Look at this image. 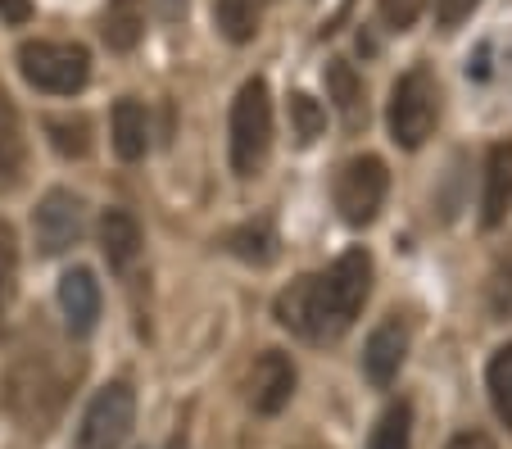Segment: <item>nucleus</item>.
I'll use <instances>...</instances> for the list:
<instances>
[{"mask_svg": "<svg viewBox=\"0 0 512 449\" xmlns=\"http://www.w3.org/2000/svg\"><path fill=\"white\" fill-rule=\"evenodd\" d=\"M372 291V254L358 245V250H345L327 273H313L290 282L286 291L277 295L272 313L286 332H295L300 341L327 345L340 341V336L354 327L358 309Z\"/></svg>", "mask_w": 512, "mask_h": 449, "instance_id": "nucleus-1", "label": "nucleus"}, {"mask_svg": "<svg viewBox=\"0 0 512 449\" xmlns=\"http://www.w3.org/2000/svg\"><path fill=\"white\" fill-rule=\"evenodd\" d=\"M19 73L28 87L50 96H78L91 78V55L78 41H23Z\"/></svg>", "mask_w": 512, "mask_h": 449, "instance_id": "nucleus-2", "label": "nucleus"}, {"mask_svg": "<svg viewBox=\"0 0 512 449\" xmlns=\"http://www.w3.org/2000/svg\"><path fill=\"white\" fill-rule=\"evenodd\" d=\"M272 150V96L268 82L250 78L232 100V168L254 177Z\"/></svg>", "mask_w": 512, "mask_h": 449, "instance_id": "nucleus-3", "label": "nucleus"}, {"mask_svg": "<svg viewBox=\"0 0 512 449\" xmlns=\"http://www.w3.org/2000/svg\"><path fill=\"white\" fill-rule=\"evenodd\" d=\"M435 118H440V87H435V73L417 64L390 91V137L395 146L417 150L435 132Z\"/></svg>", "mask_w": 512, "mask_h": 449, "instance_id": "nucleus-4", "label": "nucleus"}, {"mask_svg": "<svg viewBox=\"0 0 512 449\" xmlns=\"http://www.w3.org/2000/svg\"><path fill=\"white\" fill-rule=\"evenodd\" d=\"M390 191V173L377 155H354L336 173V209L349 227H368L381 214Z\"/></svg>", "mask_w": 512, "mask_h": 449, "instance_id": "nucleus-5", "label": "nucleus"}, {"mask_svg": "<svg viewBox=\"0 0 512 449\" xmlns=\"http://www.w3.org/2000/svg\"><path fill=\"white\" fill-rule=\"evenodd\" d=\"M132 422H136L132 386H127V381H109V386L96 391V400L87 404V413H82L78 445L73 449H118L132 436Z\"/></svg>", "mask_w": 512, "mask_h": 449, "instance_id": "nucleus-6", "label": "nucleus"}, {"mask_svg": "<svg viewBox=\"0 0 512 449\" xmlns=\"http://www.w3.org/2000/svg\"><path fill=\"white\" fill-rule=\"evenodd\" d=\"M82 227H87V209L73 191H46L32 214V236H37L41 254H64L82 241Z\"/></svg>", "mask_w": 512, "mask_h": 449, "instance_id": "nucleus-7", "label": "nucleus"}, {"mask_svg": "<svg viewBox=\"0 0 512 449\" xmlns=\"http://www.w3.org/2000/svg\"><path fill=\"white\" fill-rule=\"evenodd\" d=\"M290 395H295V363L277 350L259 354V363L250 372V404L263 418H272V413H281L290 404Z\"/></svg>", "mask_w": 512, "mask_h": 449, "instance_id": "nucleus-8", "label": "nucleus"}, {"mask_svg": "<svg viewBox=\"0 0 512 449\" xmlns=\"http://www.w3.org/2000/svg\"><path fill=\"white\" fill-rule=\"evenodd\" d=\"M59 309L73 336H87L100 318V282L91 277V268H68L59 277Z\"/></svg>", "mask_w": 512, "mask_h": 449, "instance_id": "nucleus-9", "label": "nucleus"}, {"mask_svg": "<svg viewBox=\"0 0 512 449\" xmlns=\"http://www.w3.org/2000/svg\"><path fill=\"white\" fill-rule=\"evenodd\" d=\"M404 354H408V332H404V323L390 318V323H381L368 336V350H363V372H368L372 386L386 391L390 381L399 377V368H404Z\"/></svg>", "mask_w": 512, "mask_h": 449, "instance_id": "nucleus-10", "label": "nucleus"}, {"mask_svg": "<svg viewBox=\"0 0 512 449\" xmlns=\"http://www.w3.org/2000/svg\"><path fill=\"white\" fill-rule=\"evenodd\" d=\"M512 209V141H499L485 155V191H481V223L499 227Z\"/></svg>", "mask_w": 512, "mask_h": 449, "instance_id": "nucleus-11", "label": "nucleus"}, {"mask_svg": "<svg viewBox=\"0 0 512 449\" xmlns=\"http://www.w3.org/2000/svg\"><path fill=\"white\" fill-rule=\"evenodd\" d=\"M100 250H105V264L114 273L132 268V259L141 254V227H136V218L127 209H105V218H100Z\"/></svg>", "mask_w": 512, "mask_h": 449, "instance_id": "nucleus-12", "label": "nucleus"}, {"mask_svg": "<svg viewBox=\"0 0 512 449\" xmlns=\"http://www.w3.org/2000/svg\"><path fill=\"white\" fill-rule=\"evenodd\" d=\"M28 168V137H23V118L14 100L0 91V186H14Z\"/></svg>", "mask_w": 512, "mask_h": 449, "instance_id": "nucleus-13", "label": "nucleus"}, {"mask_svg": "<svg viewBox=\"0 0 512 449\" xmlns=\"http://www.w3.org/2000/svg\"><path fill=\"white\" fill-rule=\"evenodd\" d=\"M327 96H331V105L340 109V123H345L349 132H358V127L368 123L363 82H358V73L349 69L345 59H331V64H327Z\"/></svg>", "mask_w": 512, "mask_h": 449, "instance_id": "nucleus-14", "label": "nucleus"}, {"mask_svg": "<svg viewBox=\"0 0 512 449\" xmlns=\"http://www.w3.org/2000/svg\"><path fill=\"white\" fill-rule=\"evenodd\" d=\"M100 37H105V46L118 50V55L136 50V41L145 37V5L141 0H109L105 19H100Z\"/></svg>", "mask_w": 512, "mask_h": 449, "instance_id": "nucleus-15", "label": "nucleus"}, {"mask_svg": "<svg viewBox=\"0 0 512 449\" xmlns=\"http://www.w3.org/2000/svg\"><path fill=\"white\" fill-rule=\"evenodd\" d=\"M150 146V123H145V109L136 100H118L114 105V150L118 159H141Z\"/></svg>", "mask_w": 512, "mask_h": 449, "instance_id": "nucleus-16", "label": "nucleus"}, {"mask_svg": "<svg viewBox=\"0 0 512 449\" xmlns=\"http://www.w3.org/2000/svg\"><path fill=\"white\" fill-rule=\"evenodd\" d=\"M227 250L236 254V259H245V264H272L277 259V232H272L268 218H254V223L236 227V232H227Z\"/></svg>", "mask_w": 512, "mask_h": 449, "instance_id": "nucleus-17", "label": "nucleus"}, {"mask_svg": "<svg viewBox=\"0 0 512 449\" xmlns=\"http://www.w3.org/2000/svg\"><path fill=\"white\" fill-rule=\"evenodd\" d=\"M213 19H218V32L236 46L254 41L259 32V19H263V0H213Z\"/></svg>", "mask_w": 512, "mask_h": 449, "instance_id": "nucleus-18", "label": "nucleus"}, {"mask_svg": "<svg viewBox=\"0 0 512 449\" xmlns=\"http://www.w3.org/2000/svg\"><path fill=\"white\" fill-rule=\"evenodd\" d=\"M46 137L64 159H87L91 155V118L87 114H50Z\"/></svg>", "mask_w": 512, "mask_h": 449, "instance_id": "nucleus-19", "label": "nucleus"}, {"mask_svg": "<svg viewBox=\"0 0 512 449\" xmlns=\"http://www.w3.org/2000/svg\"><path fill=\"white\" fill-rule=\"evenodd\" d=\"M368 449H413V404L395 400L372 427Z\"/></svg>", "mask_w": 512, "mask_h": 449, "instance_id": "nucleus-20", "label": "nucleus"}, {"mask_svg": "<svg viewBox=\"0 0 512 449\" xmlns=\"http://www.w3.org/2000/svg\"><path fill=\"white\" fill-rule=\"evenodd\" d=\"M485 386H490V404L499 413V422L512 431V345H499L485 368Z\"/></svg>", "mask_w": 512, "mask_h": 449, "instance_id": "nucleus-21", "label": "nucleus"}, {"mask_svg": "<svg viewBox=\"0 0 512 449\" xmlns=\"http://www.w3.org/2000/svg\"><path fill=\"white\" fill-rule=\"evenodd\" d=\"M14 286H19V236H14V227L5 223V218H0V327L10 318Z\"/></svg>", "mask_w": 512, "mask_h": 449, "instance_id": "nucleus-22", "label": "nucleus"}, {"mask_svg": "<svg viewBox=\"0 0 512 449\" xmlns=\"http://www.w3.org/2000/svg\"><path fill=\"white\" fill-rule=\"evenodd\" d=\"M290 118H295V137L309 146V141L322 137V127H327V109L318 105L313 96H304V91H295L290 96Z\"/></svg>", "mask_w": 512, "mask_h": 449, "instance_id": "nucleus-23", "label": "nucleus"}, {"mask_svg": "<svg viewBox=\"0 0 512 449\" xmlns=\"http://www.w3.org/2000/svg\"><path fill=\"white\" fill-rule=\"evenodd\" d=\"M485 304H490V318H512V264H499L490 273Z\"/></svg>", "mask_w": 512, "mask_h": 449, "instance_id": "nucleus-24", "label": "nucleus"}, {"mask_svg": "<svg viewBox=\"0 0 512 449\" xmlns=\"http://www.w3.org/2000/svg\"><path fill=\"white\" fill-rule=\"evenodd\" d=\"M422 10H426V0H381V19H386L395 32L413 28V23L422 19Z\"/></svg>", "mask_w": 512, "mask_h": 449, "instance_id": "nucleus-25", "label": "nucleus"}, {"mask_svg": "<svg viewBox=\"0 0 512 449\" xmlns=\"http://www.w3.org/2000/svg\"><path fill=\"white\" fill-rule=\"evenodd\" d=\"M481 0H435V23L440 28H458L463 19H472V10Z\"/></svg>", "mask_w": 512, "mask_h": 449, "instance_id": "nucleus-26", "label": "nucleus"}, {"mask_svg": "<svg viewBox=\"0 0 512 449\" xmlns=\"http://www.w3.org/2000/svg\"><path fill=\"white\" fill-rule=\"evenodd\" d=\"M0 19L14 23V28H19V23H28L32 19V0H0Z\"/></svg>", "mask_w": 512, "mask_h": 449, "instance_id": "nucleus-27", "label": "nucleus"}, {"mask_svg": "<svg viewBox=\"0 0 512 449\" xmlns=\"http://www.w3.org/2000/svg\"><path fill=\"white\" fill-rule=\"evenodd\" d=\"M449 449H494V440L481 436V431H467V436H454V440H449Z\"/></svg>", "mask_w": 512, "mask_h": 449, "instance_id": "nucleus-28", "label": "nucleus"}, {"mask_svg": "<svg viewBox=\"0 0 512 449\" xmlns=\"http://www.w3.org/2000/svg\"><path fill=\"white\" fill-rule=\"evenodd\" d=\"M164 449H186V436H182V431H177V436L173 440H168V445Z\"/></svg>", "mask_w": 512, "mask_h": 449, "instance_id": "nucleus-29", "label": "nucleus"}, {"mask_svg": "<svg viewBox=\"0 0 512 449\" xmlns=\"http://www.w3.org/2000/svg\"><path fill=\"white\" fill-rule=\"evenodd\" d=\"M304 449H318V445H304Z\"/></svg>", "mask_w": 512, "mask_h": 449, "instance_id": "nucleus-30", "label": "nucleus"}]
</instances>
